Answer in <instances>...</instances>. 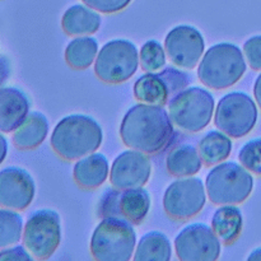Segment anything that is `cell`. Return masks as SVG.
Masks as SVG:
<instances>
[{
  "instance_id": "obj_4",
  "label": "cell",
  "mask_w": 261,
  "mask_h": 261,
  "mask_svg": "<svg viewBox=\"0 0 261 261\" xmlns=\"http://www.w3.org/2000/svg\"><path fill=\"white\" fill-rule=\"evenodd\" d=\"M137 244L134 223L121 217H106L94 228L89 250L94 261H132Z\"/></svg>"
},
{
  "instance_id": "obj_6",
  "label": "cell",
  "mask_w": 261,
  "mask_h": 261,
  "mask_svg": "<svg viewBox=\"0 0 261 261\" xmlns=\"http://www.w3.org/2000/svg\"><path fill=\"white\" fill-rule=\"evenodd\" d=\"M168 111L178 129L199 133L211 124L216 112V99L212 92L203 87H186L170 99Z\"/></svg>"
},
{
  "instance_id": "obj_26",
  "label": "cell",
  "mask_w": 261,
  "mask_h": 261,
  "mask_svg": "<svg viewBox=\"0 0 261 261\" xmlns=\"http://www.w3.org/2000/svg\"><path fill=\"white\" fill-rule=\"evenodd\" d=\"M24 221L17 211L0 209V250L14 246L23 239Z\"/></svg>"
},
{
  "instance_id": "obj_34",
  "label": "cell",
  "mask_w": 261,
  "mask_h": 261,
  "mask_svg": "<svg viewBox=\"0 0 261 261\" xmlns=\"http://www.w3.org/2000/svg\"><path fill=\"white\" fill-rule=\"evenodd\" d=\"M254 96H255V99H256V103L259 105V107L261 109V73L257 75L256 81H255Z\"/></svg>"
},
{
  "instance_id": "obj_7",
  "label": "cell",
  "mask_w": 261,
  "mask_h": 261,
  "mask_svg": "<svg viewBox=\"0 0 261 261\" xmlns=\"http://www.w3.org/2000/svg\"><path fill=\"white\" fill-rule=\"evenodd\" d=\"M139 51L126 38H115L105 43L94 61V73L105 83L120 84L129 81L139 68Z\"/></svg>"
},
{
  "instance_id": "obj_24",
  "label": "cell",
  "mask_w": 261,
  "mask_h": 261,
  "mask_svg": "<svg viewBox=\"0 0 261 261\" xmlns=\"http://www.w3.org/2000/svg\"><path fill=\"white\" fill-rule=\"evenodd\" d=\"M98 41L92 36H76L65 48V61L73 69H88L98 55Z\"/></svg>"
},
{
  "instance_id": "obj_5",
  "label": "cell",
  "mask_w": 261,
  "mask_h": 261,
  "mask_svg": "<svg viewBox=\"0 0 261 261\" xmlns=\"http://www.w3.org/2000/svg\"><path fill=\"white\" fill-rule=\"evenodd\" d=\"M206 195L217 205L241 204L254 190L251 172L237 162H221L214 166L205 178Z\"/></svg>"
},
{
  "instance_id": "obj_14",
  "label": "cell",
  "mask_w": 261,
  "mask_h": 261,
  "mask_svg": "<svg viewBox=\"0 0 261 261\" xmlns=\"http://www.w3.org/2000/svg\"><path fill=\"white\" fill-rule=\"evenodd\" d=\"M165 50L171 63L182 69L199 65L205 53V40L200 31L190 24L173 27L165 38Z\"/></svg>"
},
{
  "instance_id": "obj_22",
  "label": "cell",
  "mask_w": 261,
  "mask_h": 261,
  "mask_svg": "<svg viewBox=\"0 0 261 261\" xmlns=\"http://www.w3.org/2000/svg\"><path fill=\"white\" fill-rule=\"evenodd\" d=\"M172 244L165 232L149 231L143 234L135 247L133 261H171Z\"/></svg>"
},
{
  "instance_id": "obj_1",
  "label": "cell",
  "mask_w": 261,
  "mask_h": 261,
  "mask_svg": "<svg viewBox=\"0 0 261 261\" xmlns=\"http://www.w3.org/2000/svg\"><path fill=\"white\" fill-rule=\"evenodd\" d=\"M170 112L163 106L149 103L134 105L120 124L122 143L132 149L157 154L171 144L175 127Z\"/></svg>"
},
{
  "instance_id": "obj_12",
  "label": "cell",
  "mask_w": 261,
  "mask_h": 261,
  "mask_svg": "<svg viewBox=\"0 0 261 261\" xmlns=\"http://www.w3.org/2000/svg\"><path fill=\"white\" fill-rule=\"evenodd\" d=\"M150 209V195L147 189L134 188L120 190L109 188L103 191L97 205L99 218L121 217L139 224L147 218Z\"/></svg>"
},
{
  "instance_id": "obj_27",
  "label": "cell",
  "mask_w": 261,
  "mask_h": 261,
  "mask_svg": "<svg viewBox=\"0 0 261 261\" xmlns=\"http://www.w3.org/2000/svg\"><path fill=\"white\" fill-rule=\"evenodd\" d=\"M139 60L145 71L153 73L162 70L167 61L165 46L157 40H148L140 48Z\"/></svg>"
},
{
  "instance_id": "obj_15",
  "label": "cell",
  "mask_w": 261,
  "mask_h": 261,
  "mask_svg": "<svg viewBox=\"0 0 261 261\" xmlns=\"http://www.w3.org/2000/svg\"><path fill=\"white\" fill-rule=\"evenodd\" d=\"M152 175V162L147 153L137 149H127L114 160L110 170V182L114 188H144Z\"/></svg>"
},
{
  "instance_id": "obj_32",
  "label": "cell",
  "mask_w": 261,
  "mask_h": 261,
  "mask_svg": "<svg viewBox=\"0 0 261 261\" xmlns=\"http://www.w3.org/2000/svg\"><path fill=\"white\" fill-rule=\"evenodd\" d=\"M10 71H12V64L10 60L4 55H0V87L9 79Z\"/></svg>"
},
{
  "instance_id": "obj_9",
  "label": "cell",
  "mask_w": 261,
  "mask_h": 261,
  "mask_svg": "<svg viewBox=\"0 0 261 261\" xmlns=\"http://www.w3.org/2000/svg\"><path fill=\"white\" fill-rule=\"evenodd\" d=\"M63 239L59 213L54 209H38L30 214L23 229V245L38 260H47L56 252Z\"/></svg>"
},
{
  "instance_id": "obj_29",
  "label": "cell",
  "mask_w": 261,
  "mask_h": 261,
  "mask_svg": "<svg viewBox=\"0 0 261 261\" xmlns=\"http://www.w3.org/2000/svg\"><path fill=\"white\" fill-rule=\"evenodd\" d=\"M244 54L247 64L254 70L261 69V35L252 36L245 42Z\"/></svg>"
},
{
  "instance_id": "obj_30",
  "label": "cell",
  "mask_w": 261,
  "mask_h": 261,
  "mask_svg": "<svg viewBox=\"0 0 261 261\" xmlns=\"http://www.w3.org/2000/svg\"><path fill=\"white\" fill-rule=\"evenodd\" d=\"M82 2L97 12L112 14L124 10L132 3V0H82Z\"/></svg>"
},
{
  "instance_id": "obj_16",
  "label": "cell",
  "mask_w": 261,
  "mask_h": 261,
  "mask_svg": "<svg viewBox=\"0 0 261 261\" xmlns=\"http://www.w3.org/2000/svg\"><path fill=\"white\" fill-rule=\"evenodd\" d=\"M36 184L27 170L9 166L0 171V206L12 211H24L32 204Z\"/></svg>"
},
{
  "instance_id": "obj_33",
  "label": "cell",
  "mask_w": 261,
  "mask_h": 261,
  "mask_svg": "<svg viewBox=\"0 0 261 261\" xmlns=\"http://www.w3.org/2000/svg\"><path fill=\"white\" fill-rule=\"evenodd\" d=\"M8 149H9V145H8V140L4 135L0 132V165L5 161L8 155Z\"/></svg>"
},
{
  "instance_id": "obj_13",
  "label": "cell",
  "mask_w": 261,
  "mask_h": 261,
  "mask_svg": "<svg viewBox=\"0 0 261 261\" xmlns=\"http://www.w3.org/2000/svg\"><path fill=\"white\" fill-rule=\"evenodd\" d=\"M173 247L180 261H218L222 254V241L205 223L184 227L175 237Z\"/></svg>"
},
{
  "instance_id": "obj_18",
  "label": "cell",
  "mask_w": 261,
  "mask_h": 261,
  "mask_svg": "<svg viewBox=\"0 0 261 261\" xmlns=\"http://www.w3.org/2000/svg\"><path fill=\"white\" fill-rule=\"evenodd\" d=\"M110 176L109 160L102 153H91L76 161L73 168V177L81 188L92 190L103 185Z\"/></svg>"
},
{
  "instance_id": "obj_21",
  "label": "cell",
  "mask_w": 261,
  "mask_h": 261,
  "mask_svg": "<svg viewBox=\"0 0 261 261\" xmlns=\"http://www.w3.org/2000/svg\"><path fill=\"white\" fill-rule=\"evenodd\" d=\"M212 228L223 244H233L244 229V216L233 204L222 205L212 217Z\"/></svg>"
},
{
  "instance_id": "obj_8",
  "label": "cell",
  "mask_w": 261,
  "mask_h": 261,
  "mask_svg": "<svg viewBox=\"0 0 261 261\" xmlns=\"http://www.w3.org/2000/svg\"><path fill=\"white\" fill-rule=\"evenodd\" d=\"M259 119L256 102L250 94L234 91L219 99L214 112V124L228 137L240 139L254 130Z\"/></svg>"
},
{
  "instance_id": "obj_11",
  "label": "cell",
  "mask_w": 261,
  "mask_h": 261,
  "mask_svg": "<svg viewBox=\"0 0 261 261\" xmlns=\"http://www.w3.org/2000/svg\"><path fill=\"white\" fill-rule=\"evenodd\" d=\"M191 76L186 71L168 66L163 70L145 73L134 83V96L143 103L168 105L175 94L190 84Z\"/></svg>"
},
{
  "instance_id": "obj_2",
  "label": "cell",
  "mask_w": 261,
  "mask_h": 261,
  "mask_svg": "<svg viewBox=\"0 0 261 261\" xmlns=\"http://www.w3.org/2000/svg\"><path fill=\"white\" fill-rule=\"evenodd\" d=\"M103 142V130L92 116L73 114L63 117L54 127L50 144L54 152L66 161L94 153Z\"/></svg>"
},
{
  "instance_id": "obj_28",
  "label": "cell",
  "mask_w": 261,
  "mask_h": 261,
  "mask_svg": "<svg viewBox=\"0 0 261 261\" xmlns=\"http://www.w3.org/2000/svg\"><path fill=\"white\" fill-rule=\"evenodd\" d=\"M239 160L246 170L261 176V138L245 143L240 149Z\"/></svg>"
},
{
  "instance_id": "obj_19",
  "label": "cell",
  "mask_w": 261,
  "mask_h": 261,
  "mask_svg": "<svg viewBox=\"0 0 261 261\" xmlns=\"http://www.w3.org/2000/svg\"><path fill=\"white\" fill-rule=\"evenodd\" d=\"M48 130L47 117L40 111H30L22 124L13 132L12 140L18 149H35L45 142Z\"/></svg>"
},
{
  "instance_id": "obj_35",
  "label": "cell",
  "mask_w": 261,
  "mask_h": 261,
  "mask_svg": "<svg viewBox=\"0 0 261 261\" xmlns=\"http://www.w3.org/2000/svg\"><path fill=\"white\" fill-rule=\"evenodd\" d=\"M246 261H261V246L252 250L247 256Z\"/></svg>"
},
{
  "instance_id": "obj_10",
  "label": "cell",
  "mask_w": 261,
  "mask_h": 261,
  "mask_svg": "<svg viewBox=\"0 0 261 261\" xmlns=\"http://www.w3.org/2000/svg\"><path fill=\"white\" fill-rule=\"evenodd\" d=\"M205 184L200 177H180L168 185L163 194V209L177 221L198 216L206 204Z\"/></svg>"
},
{
  "instance_id": "obj_17",
  "label": "cell",
  "mask_w": 261,
  "mask_h": 261,
  "mask_svg": "<svg viewBox=\"0 0 261 261\" xmlns=\"http://www.w3.org/2000/svg\"><path fill=\"white\" fill-rule=\"evenodd\" d=\"M31 110L30 97L17 87H0V132L13 133Z\"/></svg>"
},
{
  "instance_id": "obj_3",
  "label": "cell",
  "mask_w": 261,
  "mask_h": 261,
  "mask_svg": "<svg viewBox=\"0 0 261 261\" xmlns=\"http://www.w3.org/2000/svg\"><path fill=\"white\" fill-rule=\"evenodd\" d=\"M247 70L241 48L232 42H219L204 53L198 65V78L212 89L229 88L239 83Z\"/></svg>"
},
{
  "instance_id": "obj_31",
  "label": "cell",
  "mask_w": 261,
  "mask_h": 261,
  "mask_svg": "<svg viewBox=\"0 0 261 261\" xmlns=\"http://www.w3.org/2000/svg\"><path fill=\"white\" fill-rule=\"evenodd\" d=\"M35 259L24 245H14L0 250V261H35Z\"/></svg>"
},
{
  "instance_id": "obj_20",
  "label": "cell",
  "mask_w": 261,
  "mask_h": 261,
  "mask_svg": "<svg viewBox=\"0 0 261 261\" xmlns=\"http://www.w3.org/2000/svg\"><path fill=\"white\" fill-rule=\"evenodd\" d=\"M102 18L97 10L88 5L75 4L65 10L61 27L69 36H92L101 28Z\"/></svg>"
},
{
  "instance_id": "obj_25",
  "label": "cell",
  "mask_w": 261,
  "mask_h": 261,
  "mask_svg": "<svg viewBox=\"0 0 261 261\" xmlns=\"http://www.w3.org/2000/svg\"><path fill=\"white\" fill-rule=\"evenodd\" d=\"M232 152L231 137L219 130H211L203 137L199 143V153L203 163L206 166H214L223 162Z\"/></svg>"
},
{
  "instance_id": "obj_23",
  "label": "cell",
  "mask_w": 261,
  "mask_h": 261,
  "mask_svg": "<svg viewBox=\"0 0 261 261\" xmlns=\"http://www.w3.org/2000/svg\"><path fill=\"white\" fill-rule=\"evenodd\" d=\"M203 160L196 149L191 144H181L171 150L166 158V167L171 175L176 177H190L196 175L201 170Z\"/></svg>"
}]
</instances>
